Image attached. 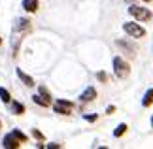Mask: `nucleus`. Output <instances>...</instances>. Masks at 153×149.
<instances>
[{
  "instance_id": "f257e3e1",
  "label": "nucleus",
  "mask_w": 153,
  "mask_h": 149,
  "mask_svg": "<svg viewBox=\"0 0 153 149\" xmlns=\"http://www.w3.org/2000/svg\"><path fill=\"white\" fill-rule=\"evenodd\" d=\"M111 64H114V74H115V77H119V79H127V77L131 76V66H128V62L123 61L121 57H114Z\"/></svg>"
},
{
  "instance_id": "f03ea898",
  "label": "nucleus",
  "mask_w": 153,
  "mask_h": 149,
  "mask_svg": "<svg viewBox=\"0 0 153 149\" xmlns=\"http://www.w3.org/2000/svg\"><path fill=\"white\" fill-rule=\"evenodd\" d=\"M128 13H131L136 21H142V23L151 21V17H153V13H151L148 8H142V6H136V4L128 8Z\"/></svg>"
},
{
  "instance_id": "7ed1b4c3",
  "label": "nucleus",
  "mask_w": 153,
  "mask_h": 149,
  "mask_svg": "<svg viewBox=\"0 0 153 149\" xmlns=\"http://www.w3.org/2000/svg\"><path fill=\"white\" fill-rule=\"evenodd\" d=\"M123 30H125L131 38H134V40H138V38H144L146 34V28L140 25V23H123Z\"/></svg>"
},
{
  "instance_id": "20e7f679",
  "label": "nucleus",
  "mask_w": 153,
  "mask_h": 149,
  "mask_svg": "<svg viewBox=\"0 0 153 149\" xmlns=\"http://www.w3.org/2000/svg\"><path fill=\"white\" fill-rule=\"evenodd\" d=\"M74 110V102H70V100H62L59 98L53 102V111L59 113V115H70Z\"/></svg>"
},
{
  "instance_id": "39448f33",
  "label": "nucleus",
  "mask_w": 153,
  "mask_h": 149,
  "mask_svg": "<svg viewBox=\"0 0 153 149\" xmlns=\"http://www.w3.org/2000/svg\"><path fill=\"white\" fill-rule=\"evenodd\" d=\"M2 145H4L6 149H17V147H21L23 144H21V142L13 136V132H10V134H6V136H4Z\"/></svg>"
},
{
  "instance_id": "423d86ee",
  "label": "nucleus",
  "mask_w": 153,
  "mask_h": 149,
  "mask_svg": "<svg viewBox=\"0 0 153 149\" xmlns=\"http://www.w3.org/2000/svg\"><path fill=\"white\" fill-rule=\"evenodd\" d=\"M97 94H98V93H97L95 87H87L85 91L79 94V100H81L83 104H89V102H93V100L97 98Z\"/></svg>"
},
{
  "instance_id": "0eeeda50",
  "label": "nucleus",
  "mask_w": 153,
  "mask_h": 149,
  "mask_svg": "<svg viewBox=\"0 0 153 149\" xmlns=\"http://www.w3.org/2000/svg\"><path fill=\"white\" fill-rule=\"evenodd\" d=\"M23 8H25V11H28V13H36L40 4H38V0H23Z\"/></svg>"
},
{
  "instance_id": "6e6552de",
  "label": "nucleus",
  "mask_w": 153,
  "mask_h": 149,
  "mask_svg": "<svg viewBox=\"0 0 153 149\" xmlns=\"http://www.w3.org/2000/svg\"><path fill=\"white\" fill-rule=\"evenodd\" d=\"M17 77H19V79H21L23 83H25L27 87H34V85H36V83H34V79H32V77L28 76V74H25V72H23L21 68H17Z\"/></svg>"
},
{
  "instance_id": "1a4fd4ad",
  "label": "nucleus",
  "mask_w": 153,
  "mask_h": 149,
  "mask_svg": "<svg viewBox=\"0 0 153 149\" xmlns=\"http://www.w3.org/2000/svg\"><path fill=\"white\" fill-rule=\"evenodd\" d=\"M11 113L13 115H23L25 113V104L23 102H19V100H11Z\"/></svg>"
},
{
  "instance_id": "9d476101",
  "label": "nucleus",
  "mask_w": 153,
  "mask_h": 149,
  "mask_svg": "<svg viewBox=\"0 0 153 149\" xmlns=\"http://www.w3.org/2000/svg\"><path fill=\"white\" fill-rule=\"evenodd\" d=\"M27 28H30V21H28V19H17L15 21V32L27 30Z\"/></svg>"
},
{
  "instance_id": "9b49d317",
  "label": "nucleus",
  "mask_w": 153,
  "mask_h": 149,
  "mask_svg": "<svg viewBox=\"0 0 153 149\" xmlns=\"http://www.w3.org/2000/svg\"><path fill=\"white\" fill-rule=\"evenodd\" d=\"M127 130H128V125H127V123H119V125L115 127V130H114V138H121V136L125 134Z\"/></svg>"
},
{
  "instance_id": "f8f14e48",
  "label": "nucleus",
  "mask_w": 153,
  "mask_h": 149,
  "mask_svg": "<svg viewBox=\"0 0 153 149\" xmlns=\"http://www.w3.org/2000/svg\"><path fill=\"white\" fill-rule=\"evenodd\" d=\"M38 94H40V96H44L45 100H48V102L51 104L53 102V96H51V93H49V89L48 87H45V85H40L38 87Z\"/></svg>"
},
{
  "instance_id": "ddd939ff",
  "label": "nucleus",
  "mask_w": 153,
  "mask_h": 149,
  "mask_svg": "<svg viewBox=\"0 0 153 149\" xmlns=\"http://www.w3.org/2000/svg\"><path fill=\"white\" fill-rule=\"evenodd\" d=\"M153 104V89H148L144 94V100H142V106L144 108H149V106Z\"/></svg>"
},
{
  "instance_id": "4468645a",
  "label": "nucleus",
  "mask_w": 153,
  "mask_h": 149,
  "mask_svg": "<svg viewBox=\"0 0 153 149\" xmlns=\"http://www.w3.org/2000/svg\"><path fill=\"white\" fill-rule=\"evenodd\" d=\"M32 102L38 104V106H42V108H49V106H51L48 100H45L44 96H40V94H32Z\"/></svg>"
},
{
  "instance_id": "2eb2a0df",
  "label": "nucleus",
  "mask_w": 153,
  "mask_h": 149,
  "mask_svg": "<svg viewBox=\"0 0 153 149\" xmlns=\"http://www.w3.org/2000/svg\"><path fill=\"white\" fill-rule=\"evenodd\" d=\"M0 100H2L4 104H10L11 102V94L8 89H4V87H0Z\"/></svg>"
},
{
  "instance_id": "dca6fc26",
  "label": "nucleus",
  "mask_w": 153,
  "mask_h": 149,
  "mask_svg": "<svg viewBox=\"0 0 153 149\" xmlns=\"http://www.w3.org/2000/svg\"><path fill=\"white\" fill-rule=\"evenodd\" d=\"M117 45L123 47V49H128V51H132V55H136V45H132V44H127V42H123V40H117Z\"/></svg>"
},
{
  "instance_id": "f3484780",
  "label": "nucleus",
  "mask_w": 153,
  "mask_h": 149,
  "mask_svg": "<svg viewBox=\"0 0 153 149\" xmlns=\"http://www.w3.org/2000/svg\"><path fill=\"white\" fill-rule=\"evenodd\" d=\"M11 132H13V136L21 142V144H27V142H28V136H27V134H23L21 130H17V128H15V130H11Z\"/></svg>"
},
{
  "instance_id": "a211bd4d",
  "label": "nucleus",
  "mask_w": 153,
  "mask_h": 149,
  "mask_svg": "<svg viewBox=\"0 0 153 149\" xmlns=\"http://www.w3.org/2000/svg\"><path fill=\"white\" fill-rule=\"evenodd\" d=\"M97 79L102 81V83H106V81H108V74H106V72H98L97 74Z\"/></svg>"
},
{
  "instance_id": "6ab92c4d",
  "label": "nucleus",
  "mask_w": 153,
  "mask_h": 149,
  "mask_svg": "<svg viewBox=\"0 0 153 149\" xmlns=\"http://www.w3.org/2000/svg\"><path fill=\"white\" fill-rule=\"evenodd\" d=\"M83 117H85V121H89V123L98 121V115H97V113H93V115H83Z\"/></svg>"
},
{
  "instance_id": "aec40b11",
  "label": "nucleus",
  "mask_w": 153,
  "mask_h": 149,
  "mask_svg": "<svg viewBox=\"0 0 153 149\" xmlns=\"http://www.w3.org/2000/svg\"><path fill=\"white\" fill-rule=\"evenodd\" d=\"M32 136H34V138H38V140H42V142L45 140V138H44V134H42V132H40V130H36V128H34V130H32Z\"/></svg>"
},
{
  "instance_id": "412c9836",
  "label": "nucleus",
  "mask_w": 153,
  "mask_h": 149,
  "mask_svg": "<svg viewBox=\"0 0 153 149\" xmlns=\"http://www.w3.org/2000/svg\"><path fill=\"white\" fill-rule=\"evenodd\" d=\"M114 111H115V106H108V108H106V113H108V115H111Z\"/></svg>"
},
{
  "instance_id": "4be33fe9",
  "label": "nucleus",
  "mask_w": 153,
  "mask_h": 149,
  "mask_svg": "<svg viewBox=\"0 0 153 149\" xmlns=\"http://www.w3.org/2000/svg\"><path fill=\"white\" fill-rule=\"evenodd\" d=\"M45 147H48V149H59V147H61V144H48Z\"/></svg>"
},
{
  "instance_id": "5701e85b",
  "label": "nucleus",
  "mask_w": 153,
  "mask_h": 149,
  "mask_svg": "<svg viewBox=\"0 0 153 149\" xmlns=\"http://www.w3.org/2000/svg\"><path fill=\"white\" fill-rule=\"evenodd\" d=\"M151 128H153V115H151Z\"/></svg>"
},
{
  "instance_id": "b1692460",
  "label": "nucleus",
  "mask_w": 153,
  "mask_h": 149,
  "mask_svg": "<svg viewBox=\"0 0 153 149\" xmlns=\"http://www.w3.org/2000/svg\"><path fill=\"white\" fill-rule=\"evenodd\" d=\"M142 2H151V0H142Z\"/></svg>"
},
{
  "instance_id": "393cba45",
  "label": "nucleus",
  "mask_w": 153,
  "mask_h": 149,
  "mask_svg": "<svg viewBox=\"0 0 153 149\" xmlns=\"http://www.w3.org/2000/svg\"><path fill=\"white\" fill-rule=\"evenodd\" d=\"M0 128H2V123H0Z\"/></svg>"
}]
</instances>
